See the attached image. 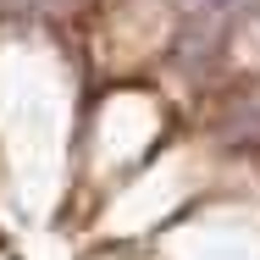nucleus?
Here are the masks:
<instances>
[{"label":"nucleus","instance_id":"obj_1","mask_svg":"<svg viewBox=\"0 0 260 260\" xmlns=\"http://www.w3.org/2000/svg\"><path fill=\"white\" fill-rule=\"evenodd\" d=\"M183 6H188L194 17H205V22H216V17H233V11L244 6V0H183Z\"/></svg>","mask_w":260,"mask_h":260}]
</instances>
